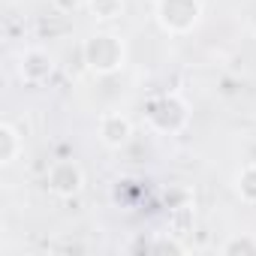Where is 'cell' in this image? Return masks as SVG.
Returning <instances> with one entry per match:
<instances>
[{
	"instance_id": "1",
	"label": "cell",
	"mask_w": 256,
	"mask_h": 256,
	"mask_svg": "<svg viewBox=\"0 0 256 256\" xmlns=\"http://www.w3.org/2000/svg\"><path fill=\"white\" fill-rule=\"evenodd\" d=\"M84 60L96 72H114L124 64V42L112 34H96L84 42Z\"/></svg>"
},
{
	"instance_id": "2",
	"label": "cell",
	"mask_w": 256,
	"mask_h": 256,
	"mask_svg": "<svg viewBox=\"0 0 256 256\" xmlns=\"http://www.w3.org/2000/svg\"><path fill=\"white\" fill-rule=\"evenodd\" d=\"M160 24L172 34H184L199 22V0H160L157 4Z\"/></svg>"
},
{
	"instance_id": "3",
	"label": "cell",
	"mask_w": 256,
	"mask_h": 256,
	"mask_svg": "<svg viewBox=\"0 0 256 256\" xmlns=\"http://www.w3.org/2000/svg\"><path fill=\"white\" fill-rule=\"evenodd\" d=\"M82 184H84V175H82L78 163H72V160H60L48 172V187L58 196H72V193H78Z\"/></svg>"
},
{
	"instance_id": "4",
	"label": "cell",
	"mask_w": 256,
	"mask_h": 256,
	"mask_svg": "<svg viewBox=\"0 0 256 256\" xmlns=\"http://www.w3.org/2000/svg\"><path fill=\"white\" fill-rule=\"evenodd\" d=\"M130 136H133V124L126 120L124 114L108 112V114L100 118V139H102L108 148H120Z\"/></svg>"
},
{
	"instance_id": "5",
	"label": "cell",
	"mask_w": 256,
	"mask_h": 256,
	"mask_svg": "<svg viewBox=\"0 0 256 256\" xmlns=\"http://www.w3.org/2000/svg\"><path fill=\"white\" fill-rule=\"evenodd\" d=\"M48 72H52V60H48V54H42V52H28V54H24V60H22V76H24L30 84H36L40 76L46 78Z\"/></svg>"
},
{
	"instance_id": "6",
	"label": "cell",
	"mask_w": 256,
	"mask_h": 256,
	"mask_svg": "<svg viewBox=\"0 0 256 256\" xmlns=\"http://www.w3.org/2000/svg\"><path fill=\"white\" fill-rule=\"evenodd\" d=\"M0 142H4V148H0V163L10 166V163L16 160L18 148H22V139H18V133L12 130L10 124H4V126H0Z\"/></svg>"
},
{
	"instance_id": "7",
	"label": "cell",
	"mask_w": 256,
	"mask_h": 256,
	"mask_svg": "<svg viewBox=\"0 0 256 256\" xmlns=\"http://www.w3.org/2000/svg\"><path fill=\"white\" fill-rule=\"evenodd\" d=\"M88 6H90V12L96 18L112 22V18H118L124 12V0H88Z\"/></svg>"
},
{
	"instance_id": "8",
	"label": "cell",
	"mask_w": 256,
	"mask_h": 256,
	"mask_svg": "<svg viewBox=\"0 0 256 256\" xmlns=\"http://www.w3.org/2000/svg\"><path fill=\"white\" fill-rule=\"evenodd\" d=\"M238 193L247 202H256V163H250L241 175H238Z\"/></svg>"
},
{
	"instance_id": "9",
	"label": "cell",
	"mask_w": 256,
	"mask_h": 256,
	"mask_svg": "<svg viewBox=\"0 0 256 256\" xmlns=\"http://www.w3.org/2000/svg\"><path fill=\"white\" fill-rule=\"evenodd\" d=\"M223 253H256V241H250V238H232L223 247Z\"/></svg>"
}]
</instances>
